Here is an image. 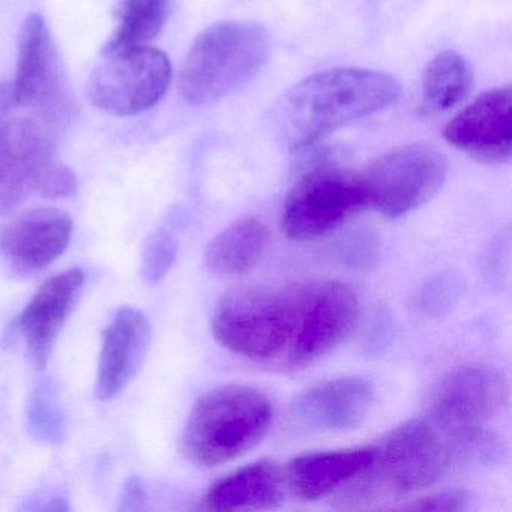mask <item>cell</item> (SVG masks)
<instances>
[{
    "instance_id": "obj_21",
    "label": "cell",
    "mask_w": 512,
    "mask_h": 512,
    "mask_svg": "<svg viewBox=\"0 0 512 512\" xmlns=\"http://www.w3.org/2000/svg\"><path fill=\"white\" fill-rule=\"evenodd\" d=\"M172 0H121L119 26L106 49L148 46L166 26Z\"/></svg>"
},
{
    "instance_id": "obj_2",
    "label": "cell",
    "mask_w": 512,
    "mask_h": 512,
    "mask_svg": "<svg viewBox=\"0 0 512 512\" xmlns=\"http://www.w3.org/2000/svg\"><path fill=\"white\" fill-rule=\"evenodd\" d=\"M400 94V82L379 71H323L287 92L277 109L278 127L290 145L304 148L391 106Z\"/></svg>"
},
{
    "instance_id": "obj_23",
    "label": "cell",
    "mask_w": 512,
    "mask_h": 512,
    "mask_svg": "<svg viewBox=\"0 0 512 512\" xmlns=\"http://www.w3.org/2000/svg\"><path fill=\"white\" fill-rule=\"evenodd\" d=\"M460 295L461 283L457 277L449 274L436 275L419 287L412 298L410 310L418 319H437L457 304Z\"/></svg>"
},
{
    "instance_id": "obj_4",
    "label": "cell",
    "mask_w": 512,
    "mask_h": 512,
    "mask_svg": "<svg viewBox=\"0 0 512 512\" xmlns=\"http://www.w3.org/2000/svg\"><path fill=\"white\" fill-rule=\"evenodd\" d=\"M508 403V383L502 373L487 365L454 368L437 380L425 401V421L430 422L452 452L487 461L502 452L484 430L485 424Z\"/></svg>"
},
{
    "instance_id": "obj_20",
    "label": "cell",
    "mask_w": 512,
    "mask_h": 512,
    "mask_svg": "<svg viewBox=\"0 0 512 512\" xmlns=\"http://www.w3.org/2000/svg\"><path fill=\"white\" fill-rule=\"evenodd\" d=\"M472 89V71L466 59L457 52L446 50L428 64L422 79V92L428 106L434 110L454 109L463 103Z\"/></svg>"
},
{
    "instance_id": "obj_25",
    "label": "cell",
    "mask_w": 512,
    "mask_h": 512,
    "mask_svg": "<svg viewBox=\"0 0 512 512\" xmlns=\"http://www.w3.org/2000/svg\"><path fill=\"white\" fill-rule=\"evenodd\" d=\"M178 256V242L167 230H155L146 239L142 251L140 274L149 284H157L166 277L167 272Z\"/></svg>"
},
{
    "instance_id": "obj_8",
    "label": "cell",
    "mask_w": 512,
    "mask_h": 512,
    "mask_svg": "<svg viewBox=\"0 0 512 512\" xmlns=\"http://www.w3.org/2000/svg\"><path fill=\"white\" fill-rule=\"evenodd\" d=\"M172 82L166 53L149 46L106 49L92 71L88 95L97 109L113 116H133L154 107Z\"/></svg>"
},
{
    "instance_id": "obj_5",
    "label": "cell",
    "mask_w": 512,
    "mask_h": 512,
    "mask_svg": "<svg viewBox=\"0 0 512 512\" xmlns=\"http://www.w3.org/2000/svg\"><path fill=\"white\" fill-rule=\"evenodd\" d=\"M274 406L247 385H224L194 404L181 437V451L200 467H215L256 448L271 430Z\"/></svg>"
},
{
    "instance_id": "obj_1",
    "label": "cell",
    "mask_w": 512,
    "mask_h": 512,
    "mask_svg": "<svg viewBox=\"0 0 512 512\" xmlns=\"http://www.w3.org/2000/svg\"><path fill=\"white\" fill-rule=\"evenodd\" d=\"M361 314L358 293L341 281L239 287L212 314L215 340L229 352L280 370H301L340 346Z\"/></svg>"
},
{
    "instance_id": "obj_19",
    "label": "cell",
    "mask_w": 512,
    "mask_h": 512,
    "mask_svg": "<svg viewBox=\"0 0 512 512\" xmlns=\"http://www.w3.org/2000/svg\"><path fill=\"white\" fill-rule=\"evenodd\" d=\"M269 232L263 221L244 217L221 230L206 248V265L215 274L241 275L262 260L268 248Z\"/></svg>"
},
{
    "instance_id": "obj_17",
    "label": "cell",
    "mask_w": 512,
    "mask_h": 512,
    "mask_svg": "<svg viewBox=\"0 0 512 512\" xmlns=\"http://www.w3.org/2000/svg\"><path fill=\"white\" fill-rule=\"evenodd\" d=\"M374 445L299 455L286 470L287 485L301 499L313 502L343 490L373 463Z\"/></svg>"
},
{
    "instance_id": "obj_7",
    "label": "cell",
    "mask_w": 512,
    "mask_h": 512,
    "mask_svg": "<svg viewBox=\"0 0 512 512\" xmlns=\"http://www.w3.org/2000/svg\"><path fill=\"white\" fill-rule=\"evenodd\" d=\"M368 206L362 173L337 166H317L290 190L281 227L292 241H313L341 229Z\"/></svg>"
},
{
    "instance_id": "obj_16",
    "label": "cell",
    "mask_w": 512,
    "mask_h": 512,
    "mask_svg": "<svg viewBox=\"0 0 512 512\" xmlns=\"http://www.w3.org/2000/svg\"><path fill=\"white\" fill-rule=\"evenodd\" d=\"M151 323L137 308L124 307L104 331L95 397L113 400L136 377L151 346Z\"/></svg>"
},
{
    "instance_id": "obj_14",
    "label": "cell",
    "mask_w": 512,
    "mask_h": 512,
    "mask_svg": "<svg viewBox=\"0 0 512 512\" xmlns=\"http://www.w3.org/2000/svg\"><path fill=\"white\" fill-rule=\"evenodd\" d=\"M73 233L70 215L55 208H35L16 215L0 232V253L23 272L52 265L67 250Z\"/></svg>"
},
{
    "instance_id": "obj_26",
    "label": "cell",
    "mask_w": 512,
    "mask_h": 512,
    "mask_svg": "<svg viewBox=\"0 0 512 512\" xmlns=\"http://www.w3.org/2000/svg\"><path fill=\"white\" fill-rule=\"evenodd\" d=\"M77 188V178L70 167L53 158L43 170L37 193L46 199H67Z\"/></svg>"
},
{
    "instance_id": "obj_12",
    "label": "cell",
    "mask_w": 512,
    "mask_h": 512,
    "mask_svg": "<svg viewBox=\"0 0 512 512\" xmlns=\"http://www.w3.org/2000/svg\"><path fill=\"white\" fill-rule=\"evenodd\" d=\"M512 94L509 86L491 89L446 125V142L482 163L508 161L512 148Z\"/></svg>"
},
{
    "instance_id": "obj_13",
    "label": "cell",
    "mask_w": 512,
    "mask_h": 512,
    "mask_svg": "<svg viewBox=\"0 0 512 512\" xmlns=\"http://www.w3.org/2000/svg\"><path fill=\"white\" fill-rule=\"evenodd\" d=\"M85 286L82 269L73 268L47 280L14 319L13 329L22 335L29 356L43 370L49 362L68 317L73 313Z\"/></svg>"
},
{
    "instance_id": "obj_30",
    "label": "cell",
    "mask_w": 512,
    "mask_h": 512,
    "mask_svg": "<svg viewBox=\"0 0 512 512\" xmlns=\"http://www.w3.org/2000/svg\"><path fill=\"white\" fill-rule=\"evenodd\" d=\"M46 511H64V509H68L67 502L64 499H53L52 502H49V505L44 506Z\"/></svg>"
},
{
    "instance_id": "obj_15",
    "label": "cell",
    "mask_w": 512,
    "mask_h": 512,
    "mask_svg": "<svg viewBox=\"0 0 512 512\" xmlns=\"http://www.w3.org/2000/svg\"><path fill=\"white\" fill-rule=\"evenodd\" d=\"M374 389L364 377L326 380L301 392L292 404V416L314 431L358 428L373 406Z\"/></svg>"
},
{
    "instance_id": "obj_6",
    "label": "cell",
    "mask_w": 512,
    "mask_h": 512,
    "mask_svg": "<svg viewBox=\"0 0 512 512\" xmlns=\"http://www.w3.org/2000/svg\"><path fill=\"white\" fill-rule=\"evenodd\" d=\"M268 32L250 22H223L194 40L179 73V92L193 106L223 100L250 83L269 58Z\"/></svg>"
},
{
    "instance_id": "obj_9",
    "label": "cell",
    "mask_w": 512,
    "mask_h": 512,
    "mask_svg": "<svg viewBox=\"0 0 512 512\" xmlns=\"http://www.w3.org/2000/svg\"><path fill=\"white\" fill-rule=\"evenodd\" d=\"M368 203L386 218H401L430 202L448 176V161L430 145L401 146L364 173Z\"/></svg>"
},
{
    "instance_id": "obj_27",
    "label": "cell",
    "mask_w": 512,
    "mask_h": 512,
    "mask_svg": "<svg viewBox=\"0 0 512 512\" xmlns=\"http://www.w3.org/2000/svg\"><path fill=\"white\" fill-rule=\"evenodd\" d=\"M472 497L467 491H442V493L428 494L421 499L412 500L407 505L401 506L404 511H466L470 508Z\"/></svg>"
},
{
    "instance_id": "obj_22",
    "label": "cell",
    "mask_w": 512,
    "mask_h": 512,
    "mask_svg": "<svg viewBox=\"0 0 512 512\" xmlns=\"http://www.w3.org/2000/svg\"><path fill=\"white\" fill-rule=\"evenodd\" d=\"M31 436L38 442L61 443L67 436V416L56 394L55 386L43 380L32 389L26 409Z\"/></svg>"
},
{
    "instance_id": "obj_11",
    "label": "cell",
    "mask_w": 512,
    "mask_h": 512,
    "mask_svg": "<svg viewBox=\"0 0 512 512\" xmlns=\"http://www.w3.org/2000/svg\"><path fill=\"white\" fill-rule=\"evenodd\" d=\"M53 158L52 146L35 119L8 116L0 124V215L37 193L43 170Z\"/></svg>"
},
{
    "instance_id": "obj_3",
    "label": "cell",
    "mask_w": 512,
    "mask_h": 512,
    "mask_svg": "<svg viewBox=\"0 0 512 512\" xmlns=\"http://www.w3.org/2000/svg\"><path fill=\"white\" fill-rule=\"evenodd\" d=\"M374 449L370 467L338 491L340 508H364L424 490L439 482L452 463L451 446L425 419L394 428Z\"/></svg>"
},
{
    "instance_id": "obj_10",
    "label": "cell",
    "mask_w": 512,
    "mask_h": 512,
    "mask_svg": "<svg viewBox=\"0 0 512 512\" xmlns=\"http://www.w3.org/2000/svg\"><path fill=\"white\" fill-rule=\"evenodd\" d=\"M11 89L14 106L35 110L46 121H56L67 112L58 56L40 14H31L20 29L16 80Z\"/></svg>"
},
{
    "instance_id": "obj_24",
    "label": "cell",
    "mask_w": 512,
    "mask_h": 512,
    "mask_svg": "<svg viewBox=\"0 0 512 512\" xmlns=\"http://www.w3.org/2000/svg\"><path fill=\"white\" fill-rule=\"evenodd\" d=\"M379 236L368 229L352 230L332 245V259L352 271L367 272L380 260Z\"/></svg>"
},
{
    "instance_id": "obj_29",
    "label": "cell",
    "mask_w": 512,
    "mask_h": 512,
    "mask_svg": "<svg viewBox=\"0 0 512 512\" xmlns=\"http://www.w3.org/2000/svg\"><path fill=\"white\" fill-rule=\"evenodd\" d=\"M13 89L8 83L0 85V124L10 116L11 109H13Z\"/></svg>"
},
{
    "instance_id": "obj_18",
    "label": "cell",
    "mask_w": 512,
    "mask_h": 512,
    "mask_svg": "<svg viewBox=\"0 0 512 512\" xmlns=\"http://www.w3.org/2000/svg\"><path fill=\"white\" fill-rule=\"evenodd\" d=\"M286 473L275 461L262 460L215 482L202 500L208 511L271 509L283 502Z\"/></svg>"
},
{
    "instance_id": "obj_28",
    "label": "cell",
    "mask_w": 512,
    "mask_h": 512,
    "mask_svg": "<svg viewBox=\"0 0 512 512\" xmlns=\"http://www.w3.org/2000/svg\"><path fill=\"white\" fill-rule=\"evenodd\" d=\"M119 508L122 511H143V509L148 508V505H146V491L139 476H133L125 484Z\"/></svg>"
}]
</instances>
